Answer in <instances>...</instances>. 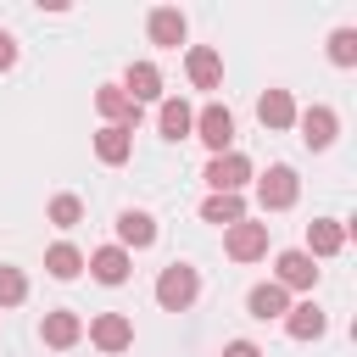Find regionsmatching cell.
Masks as SVG:
<instances>
[{
  "label": "cell",
  "instance_id": "obj_1",
  "mask_svg": "<svg viewBox=\"0 0 357 357\" xmlns=\"http://www.w3.org/2000/svg\"><path fill=\"white\" fill-rule=\"evenodd\" d=\"M195 296H201V279H195V268H184V262L162 268V279H156V301H162L167 312H184Z\"/></svg>",
  "mask_w": 357,
  "mask_h": 357
},
{
  "label": "cell",
  "instance_id": "obj_2",
  "mask_svg": "<svg viewBox=\"0 0 357 357\" xmlns=\"http://www.w3.org/2000/svg\"><path fill=\"white\" fill-rule=\"evenodd\" d=\"M245 178H251V162H245L240 151H223V156L206 162V184H212V195H240Z\"/></svg>",
  "mask_w": 357,
  "mask_h": 357
},
{
  "label": "cell",
  "instance_id": "obj_3",
  "mask_svg": "<svg viewBox=\"0 0 357 357\" xmlns=\"http://www.w3.org/2000/svg\"><path fill=\"white\" fill-rule=\"evenodd\" d=\"M296 195H301L296 167H268V173H262V184H257L262 212H284V206H296Z\"/></svg>",
  "mask_w": 357,
  "mask_h": 357
},
{
  "label": "cell",
  "instance_id": "obj_4",
  "mask_svg": "<svg viewBox=\"0 0 357 357\" xmlns=\"http://www.w3.org/2000/svg\"><path fill=\"white\" fill-rule=\"evenodd\" d=\"M223 251H229L234 262H257V257L268 251V223H251V218L229 223V234H223Z\"/></svg>",
  "mask_w": 357,
  "mask_h": 357
},
{
  "label": "cell",
  "instance_id": "obj_5",
  "mask_svg": "<svg viewBox=\"0 0 357 357\" xmlns=\"http://www.w3.org/2000/svg\"><path fill=\"white\" fill-rule=\"evenodd\" d=\"M195 134L212 145V156H223L229 139H234V117H229V106H201V112H195Z\"/></svg>",
  "mask_w": 357,
  "mask_h": 357
},
{
  "label": "cell",
  "instance_id": "obj_6",
  "mask_svg": "<svg viewBox=\"0 0 357 357\" xmlns=\"http://www.w3.org/2000/svg\"><path fill=\"white\" fill-rule=\"evenodd\" d=\"M95 106H100V117H106L112 128H128V134L139 128V106H134V100H128V95L117 89V84H100V95H95Z\"/></svg>",
  "mask_w": 357,
  "mask_h": 357
},
{
  "label": "cell",
  "instance_id": "obj_7",
  "mask_svg": "<svg viewBox=\"0 0 357 357\" xmlns=\"http://www.w3.org/2000/svg\"><path fill=\"white\" fill-rule=\"evenodd\" d=\"M296 123H301V139H307L312 151L335 145V134H340V117H335L329 106H307V112H296Z\"/></svg>",
  "mask_w": 357,
  "mask_h": 357
},
{
  "label": "cell",
  "instance_id": "obj_8",
  "mask_svg": "<svg viewBox=\"0 0 357 357\" xmlns=\"http://www.w3.org/2000/svg\"><path fill=\"white\" fill-rule=\"evenodd\" d=\"M89 340H95L100 351H128V346H134V324H128L123 312H100V318L89 324Z\"/></svg>",
  "mask_w": 357,
  "mask_h": 357
},
{
  "label": "cell",
  "instance_id": "obj_9",
  "mask_svg": "<svg viewBox=\"0 0 357 357\" xmlns=\"http://www.w3.org/2000/svg\"><path fill=\"white\" fill-rule=\"evenodd\" d=\"M184 73H190V84H195V89H218V78H223V56H218L212 45H190Z\"/></svg>",
  "mask_w": 357,
  "mask_h": 357
},
{
  "label": "cell",
  "instance_id": "obj_10",
  "mask_svg": "<svg viewBox=\"0 0 357 357\" xmlns=\"http://www.w3.org/2000/svg\"><path fill=\"white\" fill-rule=\"evenodd\" d=\"M117 89H123L134 106H139V100H156V95H162V73H156V61H134V67L123 73Z\"/></svg>",
  "mask_w": 357,
  "mask_h": 357
},
{
  "label": "cell",
  "instance_id": "obj_11",
  "mask_svg": "<svg viewBox=\"0 0 357 357\" xmlns=\"http://www.w3.org/2000/svg\"><path fill=\"white\" fill-rule=\"evenodd\" d=\"M117 240H123V251L134 245V251H145V245H156V218L151 212H117Z\"/></svg>",
  "mask_w": 357,
  "mask_h": 357
},
{
  "label": "cell",
  "instance_id": "obj_12",
  "mask_svg": "<svg viewBox=\"0 0 357 357\" xmlns=\"http://www.w3.org/2000/svg\"><path fill=\"white\" fill-rule=\"evenodd\" d=\"M346 245V223H335V218H312L307 223V257L318 262V257H335Z\"/></svg>",
  "mask_w": 357,
  "mask_h": 357
},
{
  "label": "cell",
  "instance_id": "obj_13",
  "mask_svg": "<svg viewBox=\"0 0 357 357\" xmlns=\"http://www.w3.org/2000/svg\"><path fill=\"white\" fill-rule=\"evenodd\" d=\"M273 284H284V290H312V284H318V262H312L307 251H284Z\"/></svg>",
  "mask_w": 357,
  "mask_h": 357
},
{
  "label": "cell",
  "instance_id": "obj_14",
  "mask_svg": "<svg viewBox=\"0 0 357 357\" xmlns=\"http://www.w3.org/2000/svg\"><path fill=\"white\" fill-rule=\"evenodd\" d=\"M245 307H251V318L268 324V318H284V312H290V296H284V284L268 279V284H257V290L245 296Z\"/></svg>",
  "mask_w": 357,
  "mask_h": 357
},
{
  "label": "cell",
  "instance_id": "obj_15",
  "mask_svg": "<svg viewBox=\"0 0 357 357\" xmlns=\"http://www.w3.org/2000/svg\"><path fill=\"white\" fill-rule=\"evenodd\" d=\"M151 45H167V50H178V45H184V11H173V6H156V11H151Z\"/></svg>",
  "mask_w": 357,
  "mask_h": 357
},
{
  "label": "cell",
  "instance_id": "obj_16",
  "mask_svg": "<svg viewBox=\"0 0 357 357\" xmlns=\"http://www.w3.org/2000/svg\"><path fill=\"white\" fill-rule=\"evenodd\" d=\"M257 117H262V128H290V123H296V100H290V89H268V95L257 100Z\"/></svg>",
  "mask_w": 357,
  "mask_h": 357
},
{
  "label": "cell",
  "instance_id": "obj_17",
  "mask_svg": "<svg viewBox=\"0 0 357 357\" xmlns=\"http://www.w3.org/2000/svg\"><path fill=\"white\" fill-rule=\"evenodd\" d=\"M128 151H134V134H128V128H112V123H106V128L95 134V156H100L106 167H123Z\"/></svg>",
  "mask_w": 357,
  "mask_h": 357
},
{
  "label": "cell",
  "instance_id": "obj_18",
  "mask_svg": "<svg viewBox=\"0 0 357 357\" xmlns=\"http://www.w3.org/2000/svg\"><path fill=\"white\" fill-rule=\"evenodd\" d=\"M89 273H95L100 284H123V279H128V251H123V245H100V251L89 257Z\"/></svg>",
  "mask_w": 357,
  "mask_h": 357
},
{
  "label": "cell",
  "instance_id": "obj_19",
  "mask_svg": "<svg viewBox=\"0 0 357 357\" xmlns=\"http://www.w3.org/2000/svg\"><path fill=\"white\" fill-rule=\"evenodd\" d=\"M284 329H290V340H318V335H324V307H318V301L290 307V312H284Z\"/></svg>",
  "mask_w": 357,
  "mask_h": 357
},
{
  "label": "cell",
  "instance_id": "obj_20",
  "mask_svg": "<svg viewBox=\"0 0 357 357\" xmlns=\"http://www.w3.org/2000/svg\"><path fill=\"white\" fill-rule=\"evenodd\" d=\"M78 340H84V324H78V312H45V346L67 351V346H78Z\"/></svg>",
  "mask_w": 357,
  "mask_h": 357
},
{
  "label": "cell",
  "instance_id": "obj_21",
  "mask_svg": "<svg viewBox=\"0 0 357 357\" xmlns=\"http://www.w3.org/2000/svg\"><path fill=\"white\" fill-rule=\"evenodd\" d=\"M78 268H84V251H78V245L56 240V245L45 251V273H50V279H78Z\"/></svg>",
  "mask_w": 357,
  "mask_h": 357
},
{
  "label": "cell",
  "instance_id": "obj_22",
  "mask_svg": "<svg viewBox=\"0 0 357 357\" xmlns=\"http://www.w3.org/2000/svg\"><path fill=\"white\" fill-rule=\"evenodd\" d=\"M156 123H162V134H167V139H184V134L195 128V112H190L184 100H162V112H156Z\"/></svg>",
  "mask_w": 357,
  "mask_h": 357
},
{
  "label": "cell",
  "instance_id": "obj_23",
  "mask_svg": "<svg viewBox=\"0 0 357 357\" xmlns=\"http://www.w3.org/2000/svg\"><path fill=\"white\" fill-rule=\"evenodd\" d=\"M201 218L229 229V223H240V218H245V201H240V195H206V201H201Z\"/></svg>",
  "mask_w": 357,
  "mask_h": 357
},
{
  "label": "cell",
  "instance_id": "obj_24",
  "mask_svg": "<svg viewBox=\"0 0 357 357\" xmlns=\"http://www.w3.org/2000/svg\"><path fill=\"white\" fill-rule=\"evenodd\" d=\"M329 61L335 67H357V28H335L329 33Z\"/></svg>",
  "mask_w": 357,
  "mask_h": 357
},
{
  "label": "cell",
  "instance_id": "obj_25",
  "mask_svg": "<svg viewBox=\"0 0 357 357\" xmlns=\"http://www.w3.org/2000/svg\"><path fill=\"white\" fill-rule=\"evenodd\" d=\"M78 218H84V201H78V195H56V201H50V223H56V229H73Z\"/></svg>",
  "mask_w": 357,
  "mask_h": 357
},
{
  "label": "cell",
  "instance_id": "obj_26",
  "mask_svg": "<svg viewBox=\"0 0 357 357\" xmlns=\"http://www.w3.org/2000/svg\"><path fill=\"white\" fill-rule=\"evenodd\" d=\"M22 296H28V279L17 268H0V307H17Z\"/></svg>",
  "mask_w": 357,
  "mask_h": 357
},
{
  "label": "cell",
  "instance_id": "obj_27",
  "mask_svg": "<svg viewBox=\"0 0 357 357\" xmlns=\"http://www.w3.org/2000/svg\"><path fill=\"white\" fill-rule=\"evenodd\" d=\"M11 61H17V39H11V33H6V28H0V73H6V67H11Z\"/></svg>",
  "mask_w": 357,
  "mask_h": 357
},
{
  "label": "cell",
  "instance_id": "obj_28",
  "mask_svg": "<svg viewBox=\"0 0 357 357\" xmlns=\"http://www.w3.org/2000/svg\"><path fill=\"white\" fill-rule=\"evenodd\" d=\"M223 357H262V351H257L251 340H229V346H223Z\"/></svg>",
  "mask_w": 357,
  "mask_h": 357
}]
</instances>
